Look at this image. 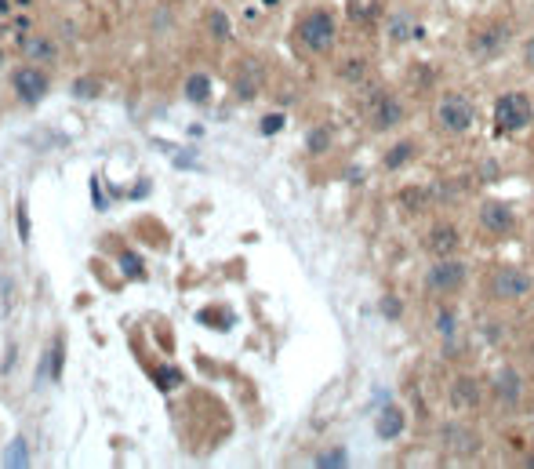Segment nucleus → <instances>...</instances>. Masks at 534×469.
I'll return each instance as SVG.
<instances>
[{"mask_svg": "<svg viewBox=\"0 0 534 469\" xmlns=\"http://www.w3.org/2000/svg\"><path fill=\"white\" fill-rule=\"evenodd\" d=\"M295 41L305 55H331L335 52V44H338V19H335V11H327V8H313V11H305V15L298 19V26H295Z\"/></svg>", "mask_w": 534, "mask_h": 469, "instance_id": "nucleus-1", "label": "nucleus"}, {"mask_svg": "<svg viewBox=\"0 0 534 469\" xmlns=\"http://www.w3.org/2000/svg\"><path fill=\"white\" fill-rule=\"evenodd\" d=\"M432 124H436L440 135H469L476 128V106L469 102L465 95H443L436 106H432Z\"/></svg>", "mask_w": 534, "mask_h": 469, "instance_id": "nucleus-2", "label": "nucleus"}, {"mask_svg": "<svg viewBox=\"0 0 534 469\" xmlns=\"http://www.w3.org/2000/svg\"><path fill=\"white\" fill-rule=\"evenodd\" d=\"M367 120H371L375 131H392L400 128V124L407 120V106L400 95L392 91H381V87H371V95H367Z\"/></svg>", "mask_w": 534, "mask_h": 469, "instance_id": "nucleus-3", "label": "nucleus"}, {"mask_svg": "<svg viewBox=\"0 0 534 469\" xmlns=\"http://www.w3.org/2000/svg\"><path fill=\"white\" fill-rule=\"evenodd\" d=\"M531 120H534V102L527 95L509 91V95H502L498 102H494V128H498L502 135L524 131V128H531Z\"/></svg>", "mask_w": 534, "mask_h": 469, "instance_id": "nucleus-4", "label": "nucleus"}, {"mask_svg": "<svg viewBox=\"0 0 534 469\" xmlns=\"http://www.w3.org/2000/svg\"><path fill=\"white\" fill-rule=\"evenodd\" d=\"M487 291H491V298H498V302H524L534 291V276L527 270H520V265H502V270L491 273Z\"/></svg>", "mask_w": 534, "mask_h": 469, "instance_id": "nucleus-5", "label": "nucleus"}, {"mask_svg": "<svg viewBox=\"0 0 534 469\" xmlns=\"http://www.w3.org/2000/svg\"><path fill=\"white\" fill-rule=\"evenodd\" d=\"M465 281H469L465 262H458L454 255H447V259H436L429 265L425 291H432V295H458V291L465 287Z\"/></svg>", "mask_w": 534, "mask_h": 469, "instance_id": "nucleus-6", "label": "nucleus"}, {"mask_svg": "<svg viewBox=\"0 0 534 469\" xmlns=\"http://www.w3.org/2000/svg\"><path fill=\"white\" fill-rule=\"evenodd\" d=\"M509 44V26L505 22H483L469 33V55L487 62V58H498Z\"/></svg>", "mask_w": 534, "mask_h": 469, "instance_id": "nucleus-7", "label": "nucleus"}, {"mask_svg": "<svg viewBox=\"0 0 534 469\" xmlns=\"http://www.w3.org/2000/svg\"><path fill=\"white\" fill-rule=\"evenodd\" d=\"M480 230L483 233H491V237H509L516 230V215L513 208L505 204V200H483L480 204Z\"/></svg>", "mask_w": 534, "mask_h": 469, "instance_id": "nucleus-8", "label": "nucleus"}, {"mask_svg": "<svg viewBox=\"0 0 534 469\" xmlns=\"http://www.w3.org/2000/svg\"><path fill=\"white\" fill-rule=\"evenodd\" d=\"M11 87H15V95L22 98L25 106H36V102H41V98L47 95L51 80H47V73H44V69L22 66V69L11 73Z\"/></svg>", "mask_w": 534, "mask_h": 469, "instance_id": "nucleus-9", "label": "nucleus"}, {"mask_svg": "<svg viewBox=\"0 0 534 469\" xmlns=\"http://www.w3.org/2000/svg\"><path fill=\"white\" fill-rule=\"evenodd\" d=\"M425 248L432 251V259L458 255V248H462L458 226H454V222H432V226H429V237H425Z\"/></svg>", "mask_w": 534, "mask_h": 469, "instance_id": "nucleus-10", "label": "nucleus"}, {"mask_svg": "<svg viewBox=\"0 0 534 469\" xmlns=\"http://www.w3.org/2000/svg\"><path fill=\"white\" fill-rule=\"evenodd\" d=\"M262 84H265V66L258 58H247L233 77V91H236V98H254L262 91Z\"/></svg>", "mask_w": 534, "mask_h": 469, "instance_id": "nucleus-11", "label": "nucleus"}, {"mask_svg": "<svg viewBox=\"0 0 534 469\" xmlns=\"http://www.w3.org/2000/svg\"><path fill=\"white\" fill-rule=\"evenodd\" d=\"M447 404L454 411H473V408H480V382L473 375H458L454 382H451V389H447Z\"/></svg>", "mask_w": 534, "mask_h": 469, "instance_id": "nucleus-12", "label": "nucleus"}, {"mask_svg": "<svg viewBox=\"0 0 534 469\" xmlns=\"http://www.w3.org/2000/svg\"><path fill=\"white\" fill-rule=\"evenodd\" d=\"M386 33L392 44H407L414 41L418 33H422V22H418L414 11H392V15L386 19Z\"/></svg>", "mask_w": 534, "mask_h": 469, "instance_id": "nucleus-13", "label": "nucleus"}, {"mask_svg": "<svg viewBox=\"0 0 534 469\" xmlns=\"http://www.w3.org/2000/svg\"><path fill=\"white\" fill-rule=\"evenodd\" d=\"M520 393H524V382H520V375L513 367H502V371H494V397H498L505 408H516L520 404Z\"/></svg>", "mask_w": 534, "mask_h": 469, "instance_id": "nucleus-14", "label": "nucleus"}, {"mask_svg": "<svg viewBox=\"0 0 534 469\" xmlns=\"http://www.w3.org/2000/svg\"><path fill=\"white\" fill-rule=\"evenodd\" d=\"M338 80L346 87H364L367 80H371V66H367V58L364 55H349L338 66Z\"/></svg>", "mask_w": 534, "mask_h": 469, "instance_id": "nucleus-15", "label": "nucleus"}, {"mask_svg": "<svg viewBox=\"0 0 534 469\" xmlns=\"http://www.w3.org/2000/svg\"><path fill=\"white\" fill-rule=\"evenodd\" d=\"M22 55L33 62H55L58 58V44L51 36H25L22 41Z\"/></svg>", "mask_w": 534, "mask_h": 469, "instance_id": "nucleus-16", "label": "nucleus"}, {"mask_svg": "<svg viewBox=\"0 0 534 469\" xmlns=\"http://www.w3.org/2000/svg\"><path fill=\"white\" fill-rule=\"evenodd\" d=\"M414 153H418V149H414L411 138H400V142H392V146L386 149V157H381V168H386V171H400Z\"/></svg>", "mask_w": 534, "mask_h": 469, "instance_id": "nucleus-17", "label": "nucleus"}, {"mask_svg": "<svg viewBox=\"0 0 534 469\" xmlns=\"http://www.w3.org/2000/svg\"><path fill=\"white\" fill-rule=\"evenodd\" d=\"M403 411L397 408V404H386V411L378 415V437L381 440H392V437H400L403 433Z\"/></svg>", "mask_w": 534, "mask_h": 469, "instance_id": "nucleus-18", "label": "nucleus"}, {"mask_svg": "<svg viewBox=\"0 0 534 469\" xmlns=\"http://www.w3.org/2000/svg\"><path fill=\"white\" fill-rule=\"evenodd\" d=\"M186 98L189 102H208L211 98V80L203 77V73H193V77L186 80Z\"/></svg>", "mask_w": 534, "mask_h": 469, "instance_id": "nucleus-19", "label": "nucleus"}, {"mask_svg": "<svg viewBox=\"0 0 534 469\" xmlns=\"http://www.w3.org/2000/svg\"><path fill=\"white\" fill-rule=\"evenodd\" d=\"M443 437H447V440H451V444H454V448L462 451V455H469V451L476 448V437L469 433L465 426H447V429H443Z\"/></svg>", "mask_w": 534, "mask_h": 469, "instance_id": "nucleus-20", "label": "nucleus"}, {"mask_svg": "<svg viewBox=\"0 0 534 469\" xmlns=\"http://www.w3.org/2000/svg\"><path fill=\"white\" fill-rule=\"evenodd\" d=\"M4 466H30V448H25V440L22 437H15L8 444V451H4Z\"/></svg>", "mask_w": 534, "mask_h": 469, "instance_id": "nucleus-21", "label": "nucleus"}, {"mask_svg": "<svg viewBox=\"0 0 534 469\" xmlns=\"http://www.w3.org/2000/svg\"><path fill=\"white\" fill-rule=\"evenodd\" d=\"M208 30L214 41H229V33H233V26H229V19H225V11H208Z\"/></svg>", "mask_w": 534, "mask_h": 469, "instance_id": "nucleus-22", "label": "nucleus"}, {"mask_svg": "<svg viewBox=\"0 0 534 469\" xmlns=\"http://www.w3.org/2000/svg\"><path fill=\"white\" fill-rule=\"evenodd\" d=\"M11 309H15V276H4L0 281V320H8Z\"/></svg>", "mask_w": 534, "mask_h": 469, "instance_id": "nucleus-23", "label": "nucleus"}, {"mask_svg": "<svg viewBox=\"0 0 534 469\" xmlns=\"http://www.w3.org/2000/svg\"><path fill=\"white\" fill-rule=\"evenodd\" d=\"M375 15H378V0H349V19L371 22Z\"/></svg>", "mask_w": 534, "mask_h": 469, "instance_id": "nucleus-24", "label": "nucleus"}, {"mask_svg": "<svg viewBox=\"0 0 534 469\" xmlns=\"http://www.w3.org/2000/svg\"><path fill=\"white\" fill-rule=\"evenodd\" d=\"M400 200H403V208L407 211H425V204H429V193L425 189H400Z\"/></svg>", "mask_w": 534, "mask_h": 469, "instance_id": "nucleus-25", "label": "nucleus"}, {"mask_svg": "<svg viewBox=\"0 0 534 469\" xmlns=\"http://www.w3.org/2000/svg\"><path fill=\"white\" fill-rule=\"evenodd\" d=\"M324 149H331V131L327 128L309 131V153H324Z\"/></svg>", "mask_w": 534, "mask_h": 469, "instance_id": "nucleus-26", "label": "nucleus"}, {"mask_svg": "<svg viewBox=\"0 0 534 469\" xmlns=\"http://www.w3.org/2000/svg\"><path fill=\"white\" fill-rule=\"evenodd\" d=\"M381 313H386V316H389V320H397V316L403 313V306H400V298H397V295H386V298H381Z\"/></svg>", "mask_w": 534, "mask_h": 469, "instance_id": "nucleus-27", "label": "nucleus"}, {"mask_svg": "<svg viewBox=\"0 0 534 469\" xmlns=\"http://www.w3.org/2000/svg\"><path fill=\"white\" fill-rule=\"evenodd\" d=\"M436 331H440L443 338H451V335H454V313L443 309V313L436 316Z\"/></svg>", "mask_w": 534, "mask_h": 469, "instance_id": "nucleus-28", "label": "nucleus"}, {"mask_svg": "<svg viewBox=\"0 0 534 469\" xmlns=\"http://www.w3.org/2000/svg\"><path fill=\"white\" fill-rule=\"evenodd\" d=\"M346 462V451H331V455H320L316 459V466H342Z\"/></svg>", "mask_w": 534, "mask_h": 469, "instance_id": "nucleus-29", "label": "nucleus"}, {"mask_svg": "<svg viewBox=\"0 0 534 469\" xmlns=\"http://www.w3.org/2000/svg\"><path fill=\"white\" fill-rule=\"evenodd\" d=\"M19 237L30 240V219H25V200L19 204Z\"/></svg>", "mask_w": 534, "mask_h": 469, "instance_id": "nucleus-30", "label": "nucleus"}, {"mask_svg": "<svg viewBox=\"0 0 534 469\" xmlns=\"http://www.w3.org/2000/svg\"><path fill=\"white\" fill-rule=\"evenodd\" d=\"M120 262H124V270H127V276H142V265L135 262V255H120Z\"/></svg>", "mask_w": 534, "mask_h": 469, "instance_id": "nucleus-31", "label": "nucleus"}, {"mask_svg": "<svg viewBox=\"0 0 534 469\" xmlns=\"http://www.w3.org/2000/svg\"><path fill=\"white\" fill-rule=\"evenodd\" d=\"M73 91H76V95H80V91H84V95H98V80H76Z\"/></svg>", "mask_w": 534, "mask_h": 469, "instance_id": "nucleus-32", "label": "nucleus"}, {"mask_svg": "<svg viewBox=\"0 0 534 469\" xmlns=\"http://www.w3.org/2000/svg\"><path fill=\"white\" fill-rule=\"evenodd\" d=\"M280 128H284V117H265V120H262V131H265V135H273V131H280Z\"/></svg>", "mask_w": 534, "mask_h": 469, "instance_id": "nucleus-33", "label": "nucleus"}, {"mask_svg": "<svg viewBox=\"0 0 534 469\" xmlns=\"http://www.w3.org/2000/svg\"><path fill=\"white\" fill-rule=\"evenodd\" d=\"M524 62H527V69H534V36L524 44Z\"/></svg>", "mask_w": 534, "mask_h": 469, "instance_id": "nucleus-34", "label": "nucleus"}, {"mask_svg": "<svg viewBox=\"0 0 534 469\" xmlns=\"http://www.w3.org/2000/svg\"><path fill=\"white\" fill-rule=\"evenodd\" d=\"M178 382V371L171 367V371H160V386H175Z\"/></svg>", "mask_w": 534, "mask_h": 469, "instance_id": "nucleus-35", "label": "nucleus"}, {"mask_svg": "<svg viewBox=\"0 0 534 469\" xmlns=\"http://www.w3.org/2000/svg\"><path fill=\"white\" fill-rule=\"evenodd\" d=\"M483 179H498V164H494V160L483 164Z\"/></svg>", "mask_w": 534, "mask_h": 469, "instance_id": "nucleus-36", "label": "nucleus"}]
</instances>
